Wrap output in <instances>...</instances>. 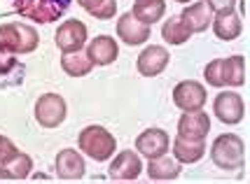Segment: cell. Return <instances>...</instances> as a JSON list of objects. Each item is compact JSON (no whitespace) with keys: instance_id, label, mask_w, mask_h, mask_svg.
<instances>
[{"instance_id":"obj_1","label":"cell","mask_w":250,"mask_h":184,"mask_svg":"<svg viewBox=\"0 0 250 184\" xmlns=\"http://www.w3.org/2000/svg\"><path fill=\"white\" fill-rule=\"evenodd\" d=\"M210 156L220 170H241L246 163V145L236 133H222L213 140Z\"/></svg>"},{"instance_id":"obj_2","label":"cell","mask_w":250,"mask_h":184,"mask_svg":"<svg viewBox=\"0 0 250 184\" xmlns=\"http://www.w3.org/2000/svg\"><path fill=\"white\" fill-rule=\"evenodd\" d=\"M40 44V35L26 23H2L0 26V49L10 54H31Z\"/></svg>"},{"instance_id":"obj_3","label":"cell","mask_w":250,"mask_h":184,"mask_svg":"<svg viewBox=\"0 0 250 184\" xmlns=\"http://www.w3.org/2000/svg\"><path fill=\"white\" fill-rule=\"evenodd\" d=\"M77 145L94 161H108L117 152V140L112 138V133H108L103 126H96V124L82 129L80 138H77Z\"/></svg>"},{"instance_id":"obj_4","label":"cell","mask_w":250,"mask_h":184,"mask_svg":"<svg viewBox=\"0 0 250 184\" xmlns=\"http://www.w3.org/2000/svg\"><path fill=\"white\" fill-rule=\"evenodd\" d=\"M12 2L21 17L38 23L59 21L63 12H68L70 7V0H12Z\"/></svg>"},{"instance_id":"obj_5","label":"cell","mask_w":250,"mask_h":184,"mask_svg":"<svg viewBox=\"0 0 250 184\" xmlns=\"http://www.w3.org/2000/svg\"><path fill=\"white\" fill-rule=\"evenodd\" d=\"M65 114H68V105H65L63 96H59V93H44L35 103V119L44 129L61 126Z\"/></svg>"},{"instance_id":"obj_6","label":"cell","mask_w":250,"mask_h":184,"mask_svg":"<svg viewBox=\"0 0 250 184\" xmlns=\"http://www.w3.org/2000/svg\"><path fill=\"white\" fill-rule=\"evenodd\" d=\"M87 44V26L80 19H68L56 28V47L63 54H75Z\"/></svg>"},{"instance_id":"obj_7","label":"cell","mask_w":250,"mask_h":184,"mask_svg":"<svg viewBox=\"0 0 250 184\" xmlns=\"http://www.w3.org/2000/svg\"><path fill=\"white\" fill-rule=\"evenodd\" d=\"M208 93L204 84H199L194 79H185L180 84H175L173 89V103L175 108H180L183 112H194V110H201L206 105Z\"/></svg>"},{"instance_id":"obj_8","label":"cell","mask_w":250,"mask_h":184,"mask_svg":"<svg viewBox=\"0 0 250 184\" xmlns=\"http://www.w3.org/2000/svg\"><path fill=\"white\" fill-rule=\"evenodd\" d=\"M213 112L222 124H241L243 114H246V105H243V98L234 91H222L215 96V103H213Z\"/></svg>"},{"instance_id":"obj_9","label":"cell","mask_w":250,"mask_h":184,"mask_svg":"<svg viewBox=\"0 0 250 184\" xmlns=\"http://www.w3.org/2000/svg\"><path fill=\"white\" fill-rule=\"evenodd\" d=\"M141 173H143L141 154L129 152V149L120 152V156H115L108 168L110 180H120V182H131V180H136Z\"/></svg>"},{"instance_id":"obj_10","label":"cell","mask_w":250,"mask_h":184,"mask_svg":"<svg viewBox=\"0 0 250 184\" xmlns=\"http://www.w3.org/2000/svg\"><path fill=\"white\" fill-rule=\"evenodd\" d=\"M210 133V117L204 110H194V112H185L180 121H178V135L187 138V140H206Z\"/></svg>"},{"instance_id":"obj_11","label":"cell","mask_w":250,"mask_h":184,"mask_svg":"<svg viewBox=\"0 0 250 184\" xmlns=\"http://www.w3.org/2000/svg\"><path fill=\"white\" fill-rule=\"evenodd\" d=\"M117 35H120L122 42H126L129 47H138V44L147 42L150 40V26L147 23L138 21L131 12L120 14V21H117Z\"/></svg>"},{"instance_id":"obj_12","label":"cell","mask_w":250,"mask_h":184,"mask_svg":"<svg viewBox=\"0 0 250 184\" xmlns=\"http://www.w3.org/2000/svg\"><path fill=\"white\" fill-rule=\"evenodd\" d=\"M168 145H171L168 133L162 129H147L136 138V149H138V154H143L145 159H154V156L166 154L168 152Z\"/></svg>"},{"instance_id":"obj_13","label":"cell","mask_w":250,"mask_h":184,"mask_svg":"<svg viewBox=\"0 0 250 184\" xmlns=\"http://www.w3.org/2000/svg\"><path fill=\"white\" fill-rule=\"evenodd\" d=\"M168 52L159 47V44H152V47H145L138 56V61H136V68H138V73L143 77H157L159 73L166 70V65H168Z\"/></svg>"},{"instance_id":"obj_14","label":"cell","mask_w":250,"mask_h":184,"mask_svg":"<svg viewBox=\"0 0 250 184\" xmlns=\"http://www.w3.org/2000/svg\"><path fill=\"white\" fill-rule=\"evenodd\" d=\"M213 33L218 35V40H236L243 31V23H241V14L231 10H218L213 14Z\"/></svg>"},{"instance_id":"obj_15","label":"cell","mask_w":250,"mask_h":184,"mask_svg":"<svg viewBox=\"0 0 250 184\" xmlns=\"http://www.w3.org/2000/svg\"><path fill=\"white\" fill-rule=\"evenodd\" d=\"M120 54L117 40H112L110 35H98L87 44V58L94 65H110L115 63V58Z\"/></svg>"},{"instance_id":"obj_16","label":"cell","mask_w":250,"mask_h":184,"mask_svg":"<svg viewBox=\"0 0 250 184\" xmlns=\"http://www.w3.org/2000/svg\"><path fill=\"white\" fill-rule=\"evenodd\" d=\"M87 173V166L82 154L75 149H61L56 154V175L61 180H82Z\"/></svg>"},{"instance_id":"obj_17","label":"cell","mask_w":250,"mask_h":184,"mask_svg":"<svg viewBox=\"0 0 250 184\" xmlns=\"http://www.w3.org/2000/svg\"><path fill=\"white\" fill-rule=\"evenodd\" d=\"M180 19H183V23L192 33H204L210 26V21H213V10H210L208 2L199 0V2L187 5L185 10H183V14H180Z\"/></svg>"},{"instance_id":"obj_18","label":"cell","mask_w":250,"mask_h":184,"mask_svg":"<svg viewBox=\"0 0 250 184\" xmlns=\"http://www.w3.org/2000/svg\"><path fill=\"white\" fill-rule=\"evenodd\" d=\"M220 79H222V87H243L246 84V61H243V56L220 58Z\"/></svg>"},{"instance_id":"obj_19","label":"cell","mask_w":250,"mask_h":184,"mask_svg":"<svg viewBox=\"0 0 250 184\" xmlns=\"http://www.w3.org/2000/svg\"><path fill=\"white\" fill-rule=\"evenodd\" d=\"M183 170V163H178L175 159L168 156H154L147 163V175L154 182H168V180H178V175Z\"/></svg>"},{"instance_id":"obj_20","label":"cell","mask_w":250,"mask_h":184,"mask_svg":"<svg viewBox=\"0 0 250 184\" xmlns=\"http://www.w3.org/2000/svg\"><path fill=\"white\" fill-rule=\"evenodd\" d=\"M206 154V142L204 140H187V138H175L173 156L178 163H196Z\"/></svg>"},{"instance_id":"obj_21","label":"cell","mask_w":250,"mask_h":184,"mask_svg":"<svg viewBox=\"0 0 250 184\" xmlns=\"http://www.w3.org/2000/svg\"><path fill=\"white\" fill-rule=\"evenodd\" d=\"M33 170V159L28 154H21L17 152L12 159L7 161H2L0 166V177H5V180H26Z\"/></svg>"},{"instance_id":"obj_22","label":"cell","mask_w":250,"mask_h":184,"mask_svg":"<svg viewBox=\"0 0 250 184\" xmlns=\"http://www.w3.org/2000/svg\"><path fill=\"white\" fill-rule=\"evenodd\" d=\"M164 12H166V0H136L131 14H133L138 21L150 26V23L162 19Z\"/></svg>"},{"instance_id":"obj_23","label":"cell","mask_w":250,"mask_h":184,"mask_svg":"<svg viewBox=\"0 0 250 184\" xmlns=\"http://www.w3.org/2000/svg\"><path fill=\"white\" fill-rule=\"evenodd\" d=\"M162 37L168 44H185L192 37V31L187 28L180 17H171L168 21L162 26Z\"/></svg>"},{"instance_id":"obj_24","label":"cell","mask_w":250,"mask_h":184,"mask_svg":"<svg viewBox=\"0 0 250 184\" xmlns=\"http://www.w3.org/2000/svg\"><path fill=\"white\" fill-rule=\"evenodd\" d=\"M61 68H63L65 75L70 77H84L91 73V68H94V63L87 58V54H63V58H61Z\"/></svg>"},{"instance_id":"obj_25","label":"cell","mask_w":250,"mask_h":184,"mask_svg":"<svg viewBox=\"0 0 250 184\" xmlns=\"http://www.w3.org/2000/svg\"><path fill=\"white\" fill-rule=\"evenodd\" d=\"M84 10H87L94 19L105 21V19H112V17L117 14V0H91Z\"/></svg>"},{"instance_id":"obj_26","label":"cell","mask_w":250,"mask_h":184,"mask_svg":"<svg viewBox=\"0 0 250 184\" xmlns=\"http://www.w3.org/2000/svg\"><path fill=\"white\" fill-rule=\"evenodd\" d=\"M204 77H206V82L210 87H222V79H220V58H215V61H210L206 65Z\"/></svg>"},{"instance_id":"obj_27","label":"cell","mask_w":250,"mask_h":184,"mask_svg":"<svg viewBox=\"0 0 250 184\" xmlns=\"http://www.w3.org/2000/svg\"><path fill=\"white\" fill-rule=\"evenodd\" d=\"M17 152H19V149L14 147V142L7 140L5 135H0V163L7 161V159H12V156H14Z\"/></svg>"},{"instance_id":"obj_28","label":"cell","mask_w":250,"mask_h":184,"mask_svg":"<svg viewBox=\"0 0 250 184\" xmlns=\"http://www.w3.org/2000/svg\"><path fill=\"white\" fill-rule=\"evenodd\" d=\"M14 68H17V58H14V54L0 49V75H7V73L14 70Z\"/></svg>"},{"instance_id":"obj_29","label":"cell","mask_w":250,"mask_h":184,"mask_svg":"<svg viewBox=\"0 0 250 184\" xmlns=\"http://www.w3.org/2000/svg\"><path fill=\"white\" fill-rule=\"evenodd\" d=\"M208 5H210V10L218 12V10H231L234 5H236V0H206Z\"/></svg>"},{"instance_id":"obj_30","label":"cell","mask_w":250,"mask_h":184,"mask_svg":"<svg viewBox=\"0 0 250 184\" xmlns=\"http://www.w3.org/2000/svg\"><path fill=\"white\" fill-rule=\"evenodd\" d=\"M77 2H80V7H87V5L91 2V0H77Z\"/></svg>"},{"instance_id":"obj_31","label":"cell","mask_w":250,"mask_h":184,"mask_svg":"<svg viewBox=\"0 0 250 184\" xmlns=\"http://www.w3.org/2000/svg\"><path fill=\"white\" fill-rule=\"evenodd\" d=\"M175 2H192V0H175Z\"/></svg>"}]
</instances>
